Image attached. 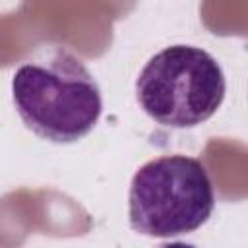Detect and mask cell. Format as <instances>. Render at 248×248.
Listing matches in <instances>:
<instances>
[{
	"mask_svg": "<svg viewBox=\"0 0 248 248\" xmlns=\"http://www.w3.org/2000/svg\"><path fill=\"white\" fill-rule=\"evenodd\" d=\"M12 99L23 124L52 143L83 140L103 112L97 79L62 46L45 60L17 66L12 76Z\"/></svg>",
	"mask_w": 248,
	"mask_h": 248,
	"instance_id": "1",
	"label": "cell"
},
{
	"mask_svg": "<svg viewBox=\"0 0 248 248\" xmlns=\"http://www.w3.org/2000/svg\"><path fill=\"white\" fill-rule=\"evenodd\" d=\"M215 207L205 165L188 155H161L143 163L130 182V227L145 236L170 238L198 231Z\"/></svg>",
	"mask_w": 248,
	"mask_h": 248,
	"instance_id": "2",
	"label": "cell"
},
{
	"mask_svg": "<svg viewBox=\"0 0 248 248\" xmlns=\"http://www.w3.org/2000/svg\"><path fill=\"white\" fill-rule=\"evenodd\" d=\"M225 74L203 48L170 45L153 54L136 79L140 108L167 128H194L209 120L225 99Z\"/></svg>",
	"mask_w": 248,
	"mask_h": 248,
	"instance_id": "3",
	"label": "cell"
},
{
	"mask_svg": "<svg viewBox=\"0 0 248 248\" xmlns=\"http://www.w3.org/2000/svg\"><path fill=\"white\" fill-rule=\"evenodd\" d=\"M157 248H198V246L192 242H186V240H172V242H163Z\"/></svg>",
	"mask_w": 248,
	"mask_h": 248,
	"instance_id": "4",
	"label": "cell"
}]
</instances>
